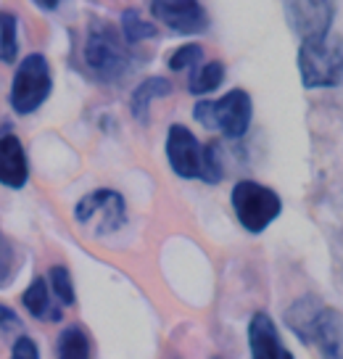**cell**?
<instances>
[{
    "label": "cell",
    "instance_id": "7a4b0ae2",
    "mask_svg": "<svg viewBox=\"0 0 343 359\" xmlns=\"http://www.w3.org/2000/svg\"><path fill=\"white\" fill-rule=\"evenodd\" d=\"M193 119L227 140H241L251 130L254 101L243 88H233L222 98H199L193 106Z\"/></svg>",
    "mask_w": 343,
    "mask_h": 359
},
{
    "label": "cell",
    "instance_id": "52a82bcc",
    "mask_svg": "<svg viewBox=\"0 0 343 359\" xmlns=\"http://www.w3.org/2000/svg\"><path fill=\"white\" fill-rule=\"evenodd\" d=\"M285 24L299 43L304 40H325L332 34L335 3L332 0H283Z\"/></svg>",
    "mask_w": 343,
    "mask_h": 359
},
{
    "label": "cell",
    "instance_id": "9a60e30c",
    "mask_svg": "<svg viewBox=\"0 0 343 359\" xmlns=\"http://www.w3.org/2000/svg\"><path fill=\"white\" fill-rule=\"evenodd\" d=\"M22 306L32 320H43V323H61V317H64V309L51 296L45 278H34L27 285V291L22 293Z\"/></svg>",
    "mask_w": 343,
    "mask_h": 359
},
{
    "label": "cell",
    "instance_id": "603a6c76",
    "mask_svg": "<svg viewBox=\"0 0 343 359\" xmlns=\"http://www.w3.org/2000/svg\"><path fill=\"white\" fill-rule=\"evenodd\" d=\"M224 177V164H222V154L217 143H206V156H203V177L201 182L206 185H220Z\"/></svg>",
    "mask_w": 343,
    "mask_h": 359
},
{
    "label": "cell",
    "instance_id": "4fadbf2b",
    "mask_svg": "<svg viewBox=\"0 0 343 359\" xmlns=\"http://www.w3.org/2000/svg\"><path fill=\"white\" fill-rule=\"evenodd\" d=\"M322 309H325V304L317 296H301L285 309V325L290 327V333L299 338L301 344L311 346V336H314V327L320 323Z\"/></svg>",
    "mask_w": 343,
    "mask_h": 359
},
{
    "label": "cell",
    "instance_id": "44dd1931",
    "mask_svg": "<svg viewBox=\"0 0 343 359\" xmlns=\"http://www.w3.org/2000/svg\"><path fill=\"white\" fill-rule=\"evenodd\" d=\"M45 280H48L51 296L55 299V304H58V306H74V302H77V291H74L72 272H69L64 264H53Z\"/></svg>",
    "mask_w": 343,
    "mask_h": 359
},
{
    "label": "cell",
    "instance_id": "7c38bea8",
    "mask_svg": "<svg viewBox=\"0 0 343 359\" xmlns=\"http://www.w3.org/2000/svg\"><path fill=\"white\" fill-rule=\"evenodd\" d=\"M29 182V158L19 135H0V185L8 191H22Z\"/></svg>",
    "mask_w": 343,
    "mask_h": 359
},
{
    "label": "cell",
    "instance_id": "277c9868",
    "mask_svg": "<svg viewBox=\"0 0 343 359\" xmlns=\"http://www.w3.org/2000/svg\"><path fill=\"white\" fill-rule=\"evenodd\" d=\"M53 93V72L43 53H27L16 64L8 88V106L16 116L40 111Z\"/></svg>",
    "mask_w": 343,
    "mask_h": 359
},
{
    "label": "cell",
    "instance_id": "5bb4252c",
    "mask_svg": "<svg viewBox=\"0 0 343 359\" xmlns=\"http://www.w3.org/2000/svg\"><path fill=\"white\" fill-rule=\"evenodd\" d=\"M172 90H175V85H172L169 77H161V74L145 77L143 82L133 90V95H130V111H133L135 122H140V124L151 122V106H154V101L169 98Z\"/></svg>",
    "mask_w": 343,
    "mask_h": 359
},
{
    "label": "cell",
    "instance_id": "8fae6325",
    "mask_svg": "<svg viewBox=\"0 0 343 359\" xmlns=\"http://www.w3.org/2000/svg\"><path fill=\"white\" fill-rule=\"evenodd\" d=\"M248 351L251 359H296L267 312H254L248 320Z\"/></svg>",
    "mask_w": 343,
    "mask_h": 359
},
{
    "label": "cell",
    "instance_id": "484cf974",
    "mask_svg": "<svg viewBox=\"0 0 343 359\" xmlns=\"http://www.w3.org/2000/svg\"><path fill=\"white\" fill-rule=\"evenodd\" d=\"M214 359H220V357H214Z\"/></svg>",
    "mask_w": 343,
    "mask_h": 359
},
{
    "label": "cell",
    "instance_id": "9c48e42d",
    "mask_svg": "<svg viewBox=\"0 0 343 359\" xmlns=\"http://www.w3.org/2000/svg\"><path fill=\"white\" fill-rule=\"evenodd\" d=\"M148 8L154 22L180 37L203 34L211 27L209 11L201 0H151Z\"/></svg>",
    "mask_w": 343,
    "mask_h": 359
},
{
    "label": "cell",
    "instance_id": "ba28073f",
    "mask_svg": "<svg viewBox=\"0 0 343 359\" xmlns=\"http://www.w3.org/2000/svg\"><path fill=\"white\" fill-rule=\"evenodd\" d=\"M164 154L169 169L180 180H201L203 177V156L206 146L201 143L196 133L185 124H169L164 140Z\"/></svg>",
    "mask_w": 343,
    "mask_h": 359
},
{
    "label": "cell",
    "instance_id": "d4e9b609",
    "mask_svg": "<svg viewBox=\"0 0 343 359\" xmlns=\"http://www.w3.org/2000/svg\"><path fill=\"white\" fill-rule=\"evenodd\" d=\"M34 8H40V11H45V13H53V11H58L67 0H29Z\"/></svg>",
    "mask_w": 343,
    "mask_h": 359
},
{
    "label": "cell",
    "instance_id": "30bf717a",
    "mask_svg": "<svg viewBox=\"0 0 343 359\" xmlns=\"http://www.w3.org/2000/svg\"><path fill=\"white\" fill-rule=\"evenodd\" d=\"M0 359H40V348L11 306L0 304Z\"/></svg>",
    "mask_w": 343,
    "mask_h": 359
},
{
    "label": "cell",
    "instance_id": "cb8c5ba5",
    "mask_svg": "<svg viewBox=\"0 0 343 359\" xmlns=\"http://www.w3.org/2000/svg\"><path fill=\"white\" fill-rule=\"evenodd\" d=\"M13 272H16V248H13L11 238L0 230V288L8 285Z\"/></svg>",
    "mask_w": 343,
    "mask_h": 359
},
{
    "label": "cell",
    "instance_id": "6da1fadb",
    "mask_svg": "<svg viewBox=\"0 0 343 359\" xmlns=\"http://www.w3.org/2000/svg\"><path fill=\"white\" fill-rule=\"evenodd\" d=\"M82 61L93 77L103 85H119L133 74L135 53L124 43L119 27L109 19H90L85 45H82Z\"/></svg>",
    "mask_w": 343,
    "mask_h": 359
},
{
    "label": "cell",
    "instance_id": "7402d4cb",
    "mask_svg": "<svg viewBox=\"0 0 343 359\" xmlns=\"http://www.w3.org/2000/svg\"><path fill=\"white\" fill-rule=\"evenodd\" d=\"M199 64H203V45L201 43H182L172 50V56L166 58L169 72H190Z\"/></svg>",
    "mask_w": 343,
    "mask_h": 359
},
{
    "label": "cell",
    "instance_id": "8992f818",
    "mask_svg": "<svg viewBox=\"0 0 343 359\" xmlns=\"http://www.w3.org/2000/svg\"><path fill=\"white\" fill-rule=\"evenodd\" d=\"M74 222L82 227L95 222V230H93L95 236H111L127 224V201L122 193L111 188L90 191L74 203Z\"/></svg>",
    "mask_w": 343,
    "mask_h": 359
},
{
    "label": "cell",
    "instance_id": "ac0fdd59",
    "mask_svg": "<svg viewBox=\"0 0 343 359\" xmlns=\"http://www.w3.org/2000/svg\"><path fill=\"white\" fill-rule=\"evenodd\" d=\"M119 34H122V40L130 48H135V45L145 43V40H156L159 27H156V22L145 19L137 8H124L122 16H119Z\"/></svg>",
    "mask_w": 343,
    "mask_h": 359
},
{
    "label": "cell",
    "instance_id": "2e32d148",
    "mask_svg": "<svg viewBox=\"0 0 343 359\" xmlns=\"http://www.w3.org/2000/svg\"><path fill=\"white\" fill-rule=\"evenodd\" d=\"M311 346L320 348L322 359H341V314L325 304L320 314V323L314 327Z\"/></svg>",
    "mask_w": 343,
    "mask_h": 359
},
{
    "label": "cell",
    "instance_id": "d6986e66",
    "mask_svg": "<svg viewBox=\"0 0 343 359\" xmlns=\"http://www.w3.org/2000/svg\"><path fill=\"white\" fill-rule=\"evenodd\" d=\"M93 348H90L88 333L79 325H69L61 330V336L55 341V357L58 359H90Z\"/></svg>",
    "mask_w": 343,
    "mask_h": 359
},
{
    "label": "cell",
    "instance_id": "ffe728a7",
    "mask_svg": "<svg viewBox=\"0 0 343 359\" xmlns=\"http://www.w3.org/2000/svg\"><path fill=\"white\" fill-rule=\"evenodd\" d=\"M19 58V16L11 11H0V61L16 64Z\"/></svg>",
    "mask_w": 343,
    "mask_h": 359
},
{
    "label": "cell",
    "instance_id": "5b68a950",
    "mask_svg": "<svg viewBox=\"0 0 343 359\" xmlns=\"http://www.w3.org/2000/svg\"><path fill=\"white\" fill-rule=\"evenodd\" d=\"M296 67H299L301 74V85L307 90L338 88L343 77L341 40L328 34L325 40H304V43H299Z\"/></svg>",
    "mask_w": 343,
    "mask_h": 359
},
{
    "label": "cell",
    "instance_id": "e0dca14e",
    "mask_svg": "<svg viewBox=\"0 0 343 359\" xmlns=\"http://www.w3.org/2000/svg\"><path fill=\"white\" fill-rule=\"evenodd\" d=\"M224 77H227V69L222 61H203L188 72V93L196 98H206L214 90L222 88Z\"/></svg>",
    "mask_w": 343,
    "mask_h": 359
},
{
    "label": "cell",
    "instance_id": "3957f363",
    "mask_svg": "<svg viewBox=\"0 0 343 359\" xmlns=\"http://www.w3.org/2000/svg\"><path fill=\"white\" fill-rule=\"evenodd\" d=\"M230 206L238 224L248 236H262L283 214V198L275 188L256 180H238L230 191Z\"/></svg>",
    "mask_w": 343,
    "mask_h": 359
}]
</instances>
